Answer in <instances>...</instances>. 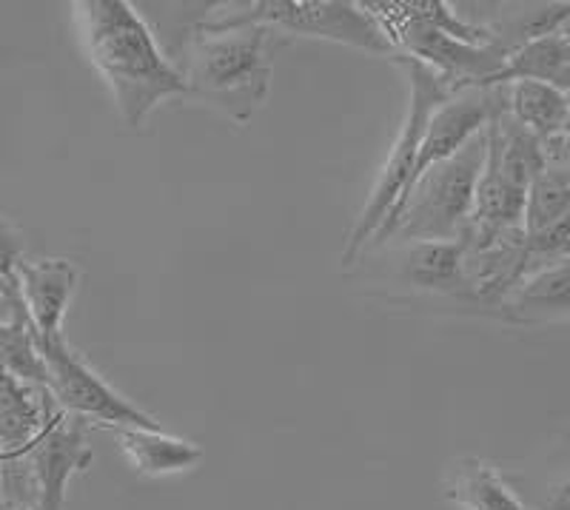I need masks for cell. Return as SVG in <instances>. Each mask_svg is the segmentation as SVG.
Wrapping results in <instances>:
<instances>
[{
	"mask_svg": "<svg viewBox=\"0 0 570 510\" xmlns=\"http://www.w3.org/2000/svg\"><path fill=\"white\" fill-rule=\"evenodd\" d=\"M363 7L396 49V58H409L434 71L454 95L465 89H493L511 55V49L497 40L493 27L460 18L454 7L442 0H371Z\"/></svg>",
	"mask_w": 570,
	"mask_h": 510,
	"instance_id": "obj_1",
	"label": "cell"
},
{
	"mask_svg": "<svg viewBox=\"0 0 570 510\" xmlns=\"http://www.w3.org/2000/svg\"><path fill=\"white\" fill-rule=\"evenodd\" d=\"M80 35L91 63L109 84L117 111L129 129L171 97H188L180 71L160 52L149 23L126 0H83L75 3Z\"/></svg>",
	"mask_w": 570,
	"mask_h": 510,
	"instance_id": "obj_2",
	"label": "cell"
},
{
	"mask_svg": "<svg viewBox=\"0 0 570 510\" xmlns=\"http://www.w3.org/2000/svg\"><path fill=\"white\" fill-rule=\"evenodd\" d=\"M285 43V35L257 23L228 29L197 23L195 32L183 40L175 69L180 71L188 97L246 126L266 104L274 58Z\"/></svg>",
	"mask_w": 570,
	"mask_h": 510,
	"instance_id": "obj_3",
	"label": "cell"
},
{
	"mask_svg": "<svg viewBox=\"0 0 570 510\" xmlns=\"http://www.w3.org/2000/svg\"><path fill=\"white\" fill-rule=\"evenodd\" d=\"M485 131L473 137L451 160L440 163L414 183L383 228L374 234L376 248L391 243H451L462 239L473 212V197L485 168Z\"/></svg>",
	"mask_w": 570,
	"mask_h": 510,
	"instance_id": "obj_4",
	"label": "cell"
},
{
	"mask_svg": "<svg viewBox=\"0 0 570 510\" xmlns=\"http://www.w3.org/2000/svg\"><path fill=\"white\" fill-rule=\"evenodd\" d=\"M208 29L257 27L277 29L279 35H303V38L331 40L374 58H396L363 3L348 0H254V3H226L200 20Z\"/></svg>",
	"mask_w": 570,
	"mask_h": 510,
	"instance_id": "obj_5",
	"label": "cell"
},
{
	"mask_svg": "<svg viewBox=\"0 0 570 510\" xmlns=\"http://www.w3.org/2000/svg\"><path fill=\"white\" fill-rule=\"evenodd\" d=\"M405 71H409L411 80V97H409V111H405V120H402V129L396 135V143L391 146V155L383 166V175L376 180L374 192H371L368 203H365L356 228L351 232L348 246H345L343 263L354 265L360 259V254L368 248V243L374 239V234L380 232L389 214L394 212L396 203L402 200V194L409 188L411 171H414L416 155H420L422 137H425L428 120L445 104L448 97H454V91L448 89L434 71H428L425 66L414 63L409 58H396Z\"/></svg>",
	"mask_w": 570,
	"mask_h": 510,
	"instance_id": "obj_6",
	"label": "cell"
},
{
	"mask_svg": "<svg viewBox=\"0 0 570 510\" xmlns=\"http://www.w3.org/2000/svg\"><path fill=\"white\" fill-rule=\"evenodd\" d=\"M95 451L86 442V422L58 411L38 440L20 457L0 462L7 504H29L35 510H63L71 477L91 465Z\"/></svg>",
	"mask_w": 570,
	"mask_h": 510,
	"instance_id": "obj_7",
	"label": "cell"
},
{
	"mask_svg": "<svg viewBox=\"0 0 570 510\" xmlns=\"http://www.w3.org/2000/svg\"><path fill=\"white\" fill-rule=\"evenodd\" d=\"M38 349L46 365V388L55 396L66 414L89 420L95 425H135V428H163L142 408L120 396L104 376L86 365L75 351L69 349L66 336H38Z\"/></svg>",
	"mask_w": 570,
	"mask_h": 510,
	"instance_id": "obj_8",
	"label": "cell"
},
{
	"mask_svg": "<svg viewBox=\"0 0 570 510\" xmlns=\"http://www.w3.org/2000/svg\"><path fill=\"white\" fill-rule=\"evenodd\" d=\"M394 279L409 288L428 294L471 300V285L465 277V246L462 239L451 243H394Z\"/></svg>",
	"mask_w": 570,
	"mask_h": 510,
	"instance_id": "obj_9",
	"label": "cell"
},
{
	"mask_svg": "<svg viewBox=\"0 0 570 510\" xmlns=\"http://www.w3.org/2000/svg\"><path fill=\"white\" fill-rule=\"evenodd\" d=\"M78 265L63 257L27 259L18 265L20 297L38 336L63 334V317L75 288H78Z\"/></svg>",
	"mask_w": 570,
	"mask_h": 510,
	"instance_id": "obj_10",
	"label": "cell"
},
{
	"mask_svg": "<svg viewBox=\"0 0 570 510\" xmlns=\"http://www.w3.org/2000/svg\"><path fill=\"white\" fill-rule=\"evenodd\" d=\"M58 411L60 405L49 388L18 380L0 369V462L27 451Z\"/></svg>",
	"mask_w": 570,
	"mask_h": 510,
	"instance_id": "obj_11",
	"label": "cell"
},
{
	"mask_svg": "<svg viewBox=\"0 0 570 510\" xmlns=\"http://www.w3.org/2000/svg\"><path fill=\"white\" fill-rule=\"evenodd\" d=\"M106 431L111 433L117 448L126 453V459L142 477H169V473L191 471L203 459V448L197 442L171 437L163 428L111 425Z\"/></svg>",
	"mask_w": 570,
	"mask_h": 510,
	"instance_id": "obj_12",
	"label": "cell"
},
{
	"mask_svg": "<svg viewBox=\"0 0 570 510\" xmlns=\"http://www.w3.org/2000/svg\"><path fill=\"white\" fill-rule=\"evenodd\" d=\"M502 314L517 323L570 317V257L522 279L502 305Z\"/></svg>",
	"mask_w": 570,
	"mask_h": 510,
	"instance_id": "obj_13",
	"label": "cell"
},
{
	"mask_svg": "<svg viewBox=\"0 0 570 510\" xmlns=\"http://www.w3.org/2000/svg\"><path fill=\"white\" fill-rule=\"evenodd\" d=\"M517 80H537L562 89L570 95V46L559 32L542 35L519 49H513L505 60V69L499 71L493 86H508Z\"/></svg>",
	"mask_w": 570,
	"mask_h": 510,
	"instance_id": "obj_14",
	"label": "cell"
},
{
	"mask_svg": "<svg viewBox=\"0 0 570 510\" xmlns=\"http://www.w3.org/2000/svg\"><path fill=\"white\" fill-rule=\"evenodd\" d=\"M505 89V109L522 129L531 131L542 143L562 135L564 117L570 111V95L537 80H517Z\"/></svg>",
	"mask_w": 570,
	"mask_h": 510,
	"instance_id": "obj_15",
	"label": "cell"
},
{
	"mask_svg": "<svg viewBox=\"0 0 570 510\" xmlns=\"http://www.w3.org/2000/svg\"><path fill=\"white\" fill-rule=\"evenodd\" d=\"M445 497L465 510H525L517 493L482 459H460L445 482Z\"/></svg>",
	"mask_w": 570,
	"mask_h": 510,
	"instance_id": "obj_16",
	"label": "cell"
},
{
	"mask_svg": "<svg viewBox=\"0 0 570 510\" xmlns=\"http://www.w3.org/2000/svg\"><path fill=\"white\" fill-rule=\"evenodd\" d=\"M0 369L18 380L46 385V365L38 349V334L27 314L0 317Z\"/></svg>",
	"mask_w": 570,
	"mask_h": 510,
	"instance_id": "obj_17",
	"label": "cell"
},
{
	"mask_svg": "<svg viewBox=\"0 0 570 510\" xmlns=\"http://www.w3.org/2000/svg\"><path fill=\"white\" fill-rule=\"evenodd\" d=\"M570 214V171L559 166H548L533 177L525 200V234H537L553 226Z\"/></svg>",
	"mask_w": 570,
	"mask_h": 510,
	"instance_id": "obj_18",
	"label": "cell"
},
{
	"mask_svg": "<svg viewBox=\"0 0 570 510\" xmlns=\"http://www.w3.org/2000/svg\"><path fill=\"white\" fill-rule=\"evenodd\" d=\"M20 263H23V239H20L18 228L0 214V317H20V314H27V305H23V297H20L18 283Z\"/></svg>",
	"mask_w": 570,
	"mask_h": 510,
	"instance_id": "obj_19",
	"label": "cell"
},
{
	"mask_svg": "<svg viewBox=\"0 0 570 510\" xmlns=\"http://www.w3.org/2000/svg\"><path fill=\"white\" fill-rule=\"evenodd\" d=\"M544 160L551 163V166L568 168L570 171V137L559 135L544 143Z\"/></svg>",
	"mask_w": 570,
	"mask_h": 510,
	"instance_id": "obj_20",
	"label": "cell"
},
{
	"mask_svg": "<svg viewBox=\"0 0 570 510\" xmlns=\"http://www.w3.org/2000/svg\"><path fill=\"white\" fill-rule=\"evenodd\" d=\"M542 510H570V479L559 484V488H553V493L548 497Z\"/></svg>",
	"mask_w": 570,
	"mask_h": 510,
	"instance_id": "obj_21",
	"label": "cell"
},
{
	"mask_svg": "<svg viewBox=\"0 0 570 510\" xmlns=\"http://www.w3.org/2000/svg\"><path fill=\"white\" fill-rule=\"evenodd\" d=\"M559 35H562V38H564V40H568V46H570V18H568V20H564L562 27H559Z\"/></svg>",
	"mask_w": 570,
	"mask_h": 510,
	"instance_id": "obj_22",
	"label": "cell"
},
{
	"mask_svg": "<svg viewBox=\"0 0 570 510\" xmlns=\"http://www.w3.org/2000/svg\"><path fill=\"white\" fill-rule=\"evenodd\" d=\"M0 508H7V499H3V473H0Z\"/></svg>",
	"mask_w": 570,
	"mask_h": 510,
	"instance_id": "obj_23",
	"label": "cell"
},
{
	"mask_svg": "<svg viewBox=\"0 0 570 510\" xmlns=\"http://www.w3.org/2000/svg\"><path fill=\"white\" fill-rule=\"evenodd\" d=\"M562 135H564V137H570V111H568V117H564V126H562Z\"/></svg>",
	"mask_w": 570,
	"mask_h": 510,
	"instance_id": "obj_24",
	"label": "cell"
},
{
	"mask_svg": "<svg viewBox=\"0 0 570 510\" xmlns=\"http://www.w3.org/2000/svg\"><path fill=\"white\" fill-rule=\"evenodd\" d=\"M9 510H35V508H29V504H12Z\"/></svg>",
	"mask_w": 570,
	"mask_h": 510,
	"instance_id": "obj_25",
	"label": "cell"
}]
</instances>
